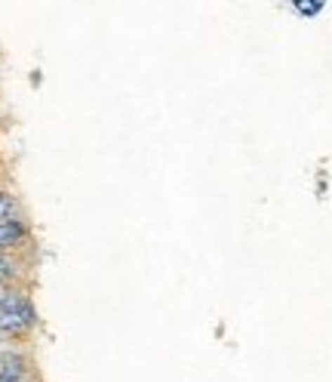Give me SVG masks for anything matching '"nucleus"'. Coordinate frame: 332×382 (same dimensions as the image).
<instances>
[{
    "label": "nucleus",
    "mask_w": 332,
    "mask_h": 382,
    "mask_svg": "<svg viewBox=\"0 0 332 382\" xmlns=\"http://www.w3.org/2000/svg\"><path fill=\"white\" fill-rule=\"evenodd\" d=\"M15 213H19V204L13 200V194L0 191V222H15Z\"/></svg>",
    "instance_id": "7ed1b4c3"
},
{
    "label": "nucleus",
    "mask_w": 332,
    "mask_h": 382,
    "mask_svg": "<svg viewBox=\"0 0 332 382\" xmlns=\"http://www.w3.org/2000/svg\"><path fill=\"white\" fill-rule=\"evenodd\" d=\"M0 303H4V287H0Z\"/></svg>",
    "instance_id": "423d86ee"
},
{
    "label": "nucleus",
    "mask_w": 332,
    "mask_h": 382,
    "mask_svg": "<svg viewBox=\"0 0 332 382\" xmlns=\"http://www.w3.org/2000/svg\"><path fill=\"white\" fill-rule=\"evenodd\" d=\"M298 10H302V13H307V15H314V13H320V4H298Z\"/></svg>",
    "instance_id": "39448f33"
},
{
    "label": "nucleus",
    "mask_w": 332,
    "mask_h": 382,
    "mask_svg": "<svg viewBox=\"0 0 332 382\" xmlns=\"http://www.w3.org/2000/svg\"><path fill=\"white\" fill-rule=\"evenodd\" d=\"M25 238V229L19 222H0V247H13Z\"/></svg>",
    "instance_id": "f03ea898"
},
{
    "label": "nucleus",
    "mask_w": 332,
    "mask_h": 382,
    "mask_svg": "<svg viewBox=\"0 0 332 382\" xmlns=\"http://www.w3.org/2000/svg\"><path fill=\"white\" fill-rule=\"evenodd\" d=\"M0 382H22V361H6L4 373H0Z\"/></svg>",
    "instance_id": "20e7f679"
},
{
    "label": "nucleus",
    "mask_w": 332,
    "mask_h": 382,
    "mask_svg": "<svg viewBox=\"0 0 332 382\" xmlns=\"http://www.w3.org/2000/svg\"><path fill=\"white\" fill-rule=\"evenodd\" d=\"M31 324H34V308L28 305V299L19 293L4 296V303H0V330L19 333L31 327Z\"/></svg>",
    "instance_id": "f257e3e1"
}]
</instances>
